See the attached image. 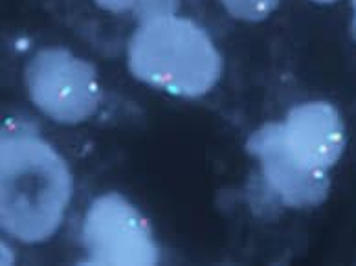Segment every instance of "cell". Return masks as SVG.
<instances>
[{
	"mask_svg": "<svg viewBox=\"0 0 356 266\" xmlns=\"http://www.w3.org/2000/svg\"><path fill=\"white\" fill-rule=\"evenodd\" d=\"M74 193L67 160L30 127L10 123L0 134V226L24 244L50 241Z\"/></svg>",
	"mask_w": 356,
	"mask_h": 266,
	"instance_id": "cell-1",
	"label": "cell"
},
{
	"mask_svg": "<svg viewBox=\"0 0 356 266\" xmlns=\"http://www.w3.org/2000/svg\"><path fill=\"white\" fill-rule=\"evenodd\" d=\"M127 67L156 90L200 97L219 83L222 56L202 26L177 13L138 24L127 42Z\"/></svg>",
	"mask_w": 356,
	"mask_h": 266,
	"instance_id": "cell-2",
	"label": "cell"
},
{
	"mask_svg": "<svg viewBox=\"0 0 356 266\" xmlns=\"http://www.w3.org/2000/svg\"><path fill=\"white\" fill-rule=\"evenodd\" d=\"M24 87L37 110L61 125L87 122L102 101L96 67L61 47L42 48L30 57Z\"/></svg>",
	"mask_w": 356,
	"mask_h": 266,
	"instance_id": "cell-3",
	"label": "cell"
},
{
	"mask_svg": "<svg viewBox=\"0 0 356 266\" xmlns=\"http://www.w3.org/2000/svg\"><path fill=\"white\" fill-rule=\"evenodd\" d=\"M81 242L88 265L147 266L162 259L147 219L120 193L92 200L83 217Z\"/></svg>",
	"mask_w": 356,
	"mask_h": 266,
	"instance_id": "cell-4",
	"label": "cell"
},
{
	"mask_svg": "<svg viewBox=\"0 0 356 266\" xmlns=\"http://www.w3.org/2000/svg\"><path fill=\"white\" fill-rule=\"evenodd\" d=\"M281 149L311 173L329 174L346 147V128L340 113L327 101H307L272 122Z\"/></svg>",
	"mask_w": 356,
	"mask_h": 266,
	"instance_id": "cell-5",
	"label": "cell"
},
{
	"mask_svg": "<svg viewBox=\"0 0 356 266\" xmlns=\"http://www.w3.org/2000/svg\"><path fill=\"white\" fill-rule=\"evenodd\" d=\"M248 153L257 160L268 190L289 208H314L329 194V174L303 169L281 149L272 122L261 125L248 138Z\"/></svg>",
	"mask_w": 356,
	"mask_h": 266,
	"instance_id": "cell-6",
	"label": "cell"
},
{
	"mask_svg": "<svg viewBox=\"0 0 356 266\" xmlns=\"http://www.w3.org/2000/svg\"><path fill=\"white\" fill-rule=\"evenodd\" d=\"M220 4L237 21L259 22L272 15L280 0H220Z\"/></svg>",
	"mask_w": 356,
	"mask_h": 266,
	"instance_id": "cell-7",
	"label": "cell"
},
{
	"mask_svg": "<svg viewBox=\"0 0 356 266\" xmlns=\"http://www.w3.org/2000/svg\"><path fill=\"white\" fill-rule=\"evenodd\" d=\"M178 8H180V0H136L133 13L140 24L160 17L177 15Z\"/></svg>",
	"mask_w": 356,
	"mask_h": 266,
	"instance_id": "cell-8",
	"label": "cell"
},
{
	"mask_svg": "<svg viewBox=\"0 0 356 266\" xmlns=\"http://www.w3.org/2000/svg\"><path fill=\"white\" fill-rule=\"evenodd\" d=\"M102 10L122 13V11H133L136 0H94Z\"/></svg>",
	"mask_w": 356,
	"mask_h": 266,
	"instance_id": "cell-9",
	"label": "cell"
},
{
	"mask_svg": "<svg viewBox=\"0 0 356 266\" xmlns=\"http://www.w3.org/2000/svg\"><path fill=\"white\" fill-rule=\"evenodd\" d=\"M312 2H316V4H334L338 0H312Z\"/></svg>",
	"mask_w": 356,
	"mask_h": 266,
	"instance_id": "cell-10",
	"label": "cell"
},
{
	"mask_svg": "<svg viewBox=\"0 0 356 266\" xmlns=\"http://www.w3.org/2000/svg\"><path fill=\"white\" fill-rule=\"evenodd\" d=\"M353 10H355V28H356V0H353Z\"/></svg>",
	"mask_w": 356,
	"mask_h": 266,
	"instance_id": "cell-11",
	"label": "cell"
}]
</instances>
